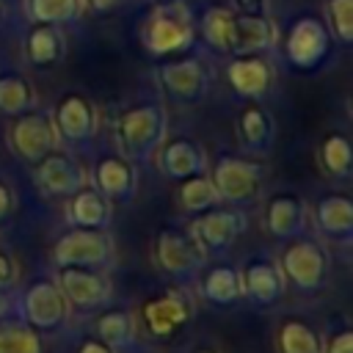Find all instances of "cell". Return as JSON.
<instances>
[{
	"label": "cell",
	"instance_id": "39",
	"mask_svg": "<svg viewBox=\"0 0 353 353\" xmlns=\"http://www.w3.org/2000/svg\"><path fill=\"white\" fill-rule=\"evenodd\" d=\"M237 14H268V0H232Z\"/></svg>",
	"mask_w": 353,
	"mask_h": 353
},
{
	"label": "cell",
	"instance_id": "19",
	"mask_svg": "<svg viewBox=\"0 0 353 353\" xmlns=\"http://www.w3.org/2000/svg\"><path fill=\"white\" fill-rule=\"evenodd\" d=\"M94 179H97V190L110 201H130L135 193V171L130 160L119 154L102 157L94 168Z\"/></svg>",
	"mask_w": 353,
	"mask_h": 353
},
{
	"label": "cell",
	"instance_id": "9",
	"mask_svg": "<svg viewBox=\"0 0 353 353\" xmlns=\"http://www.w3.org/2000/svg\"><path fill=\"white\" fill-rule=\"evenodd\" d=\"M58 290L66 303L77 309H94L102 306L110 295L108 281L94 270V268H80V265H66L61 268L58 276Z\"/></svg>",
	"mask_w": 353,
	"mask_h": 353
},
{
	"label": "cell",
	"instance_id": "41",
	"mask_svg": "<svg viewBox=\"0 0 353 353\" xmlns=\"http://www.w3.org/2000/svg\"><path fill=\"white\" fill-rule=\"evenodd\" d=\"M11 204H14V196H11V190H8V188L0 182V221H3V218L11 212Z\"/></svg>",
	"mask_w": 353,
	"mask_h": 353
},
{
	"label": "cell",
	"instance_id": "38",
	"mask_svg": "<svg viewBox=\"0 0 353 353\" xmlns=\"http://www.w3.org/2000/svg\"><path fill=\"white\" fill-rule=\"evenodd\" d=\"M325 353H353V336H350V331H339L328 342V350Z\"/></svg>",
	"mask_w": 353,
	"mask_h": 353
},
{
	"label": "cell",
	"instance_id": "24",
	"mask_svg": "<svg viewBox=\"0 0 353 353\" xmlns=\"http://www.w3.org/2000/svg\"><path fill=\"white\" fill-rule=\"evenodd\" d=\"M237 132L245 149L265 152L270 149V141H273V116L262 105H245L237 119Z\"/></svg>",
	"mask_w": 353,
	"mask_h": 353
},
{
	"label": "cell",
	"instance_id": "11",
	"mask_svg": "<svg viewBox=\"0 0 353 353\" xmlns=\"http://www.w3.org/2000/svg\"><path fill=\"white\" fill-rule=\"evenodd\" d=\"M279 30L268 14H232V55H256L276 44Z\"/></svg>",
	"mask_w": 353,
	"mask_h": 353
},
{
	"label": "cell",
	"instance_id": "5",
	"mask_svg": "<svg viewBox=\"0 0 353 353\" xmlns=\"http://www.w3.org/2000/svg\"><path fill=\"white\" fill-rule=\"evenodd\" d=\"M281 273L284 281H290L301 292H314L325 284L328 276V259L323 248L312 240H295L287 245L281 256Z\"/></svg>",
	"mask_w": 353,
	"mask_h": 353
},
{
	"label": "cell",
	"instance_id": "14",
	"mask_svg": "<svg viewBox=\"0 0 353 353\" xmlns=\"http://www.w3.org/2000/svg\"><path fill=\"white\" fill-rule=\"evenodd\" d=\"M157 259L168 273L188 276L204 262V248L199 245L196 237H190L179 229H165L157 237Z\"/></svg>",
	"mask_w": 353,
	"mask_h": 353
},
{
	"label": "cell",
	"instance_id": "25",
	"mask_svg": "<svg viewBox=\"0 0 353 353\" xmlns=\"http://www.w3.org/2000/svg\"><path fill=\"white\" fill-rule=\"evenodd\" d=\"M201 292L210 303H232L243 295V279H240V270L232 268V265H215L204 273V281H201Z\"/></svg>",
	"mask_w": 353,
	"mask_h": 353
},
{
	"label": "cell",
	"instance_id": "2",
	"mask_svg": "<svg viewBox=\"0 0 353 353\" xmlns=\"http://www.w3.org/2000/svg\"><path fill=\"white\" fill-rule=\"evenodd\" d=\"M331 30L323 17L301 14L292 19L284 36V55L295 69H317L331 50Z\"/></svg>",
	"mask_w": 353,
	"mask_h": 353
},
{
	"label": "cell",
	"instance_id": "44",
	"mask_svg": "<svg viewBox=\"0 0 353 353\" xmlns=\"http://www.w3.org/2000/svg\"><path fill=\"white\" fill-rule=\"evenodd\" d=\"M0 3H3V6H6V8H14V6H19V3H22V0H0Z\"/></svg>",
	"mask_w": 353,
	"mask_h": 353
},
{
	"label": "cell",
	"instance_id": "4",
	"mask_svg": "<svg viewBox=\"0 0 353 353\" xmlns=\"http://www.w3.org/2000/svg\"><path fill=\"white\" fill-rule=\"evenodd\" d=\"M262 176L265 168L262 163L251 160V157H234V154H223L215 168H212V185L218 199L223 201H248L256 196V190L262 188Z\"/></svg>",
	"mask_w": 353,
	"mask_h": 353
},
{
	"label": "cell",
	"instance_id": "17",
	"mask_svg": "<svg viewBox=\"0 0 353 353\" xmlns=\"http://www.w3.org/2000/svg\"><path fill=\"white\" fill-rule=\"evenodd\" d=\"M55 132H61L66 141L72 143H83L94 135L97 130V113H94V105L80 97V94H66L61 97V102L55 105Z\"/></svg>",
	"mask_w": 353,
	"mask_h": 353
},
{
	"label": "cell",
	"instance_id": "35",
	"mask_svg": "<svg viewBox=\"0 0 353 353\" xmlns=\"http://www.w3.org/2000/svg\"><path fill=\"white\" fill-rule=\"evenodd\" d=\"M325 25L334 39H353V0H325Z\"/></svg>",
	"mask_w": 353,
	"mask_h": 353
},
{
	"label": "cell",
	"instance_id": "32",
	"mask_svg": "<svg viewBox=\"0 0 353 353\" xmlns=\"http://www.w3.org/2000/svg\"><path fill=\"white\" fill-rule=\"evenodd\" d=\"M97 334H99V339H102L105 345H110V347H116V350L124 347V345H130L132 336H135L130 312H124V309H110V312L99 314V320H97Z\"/></svg>",
	"mask_w": 353,
	"mask_h": 353
},
{
	"label": "cell",
	"instance_id": "18",
	"mask_svg": "<svg viewBox=\"0 0 353 353\" xmlns=\"http://www.w3.org/2000/svg\"><path fill=\"white\" fill-rule=\"evenodd\" d=\"M245 221L232 210H204L199 221L193 223V237L207 251H221L234 243V237L243 232Z\"/></svg>",
	"mask_w": 353,
	"mask_h": 353
},
{
	"label": "cell",
	"instance_id": "40",
	"mask_svg": "<svg viewBox=\"0 0 353 353\" xmlns=\"http://www.w3.org/2000/svg\"><path fill=\"white\" fill-rule=\"evenodd\" d=\"M80 353H116V347L105 345L102 339H88V342H83Z\"/></svg>",
	"mask_w": 353,
	"mask_h": 353
},
{
	"label": "cell",
	"instance_id": "21",
	"mask_svg": "<svg viewBox=\"0 0 353 353\" xmlns=\"http://www.w3.org/2000/svg\"><path fill=\"white\" fill-rule=\"evenodd\" d=\"M160 168L171 179H179L182 182V179L204 171V152L190 138H174L160 152Z\"/></svg>",
	"mask_w": 353,
	"mask_h": 353
},
{
	"label": "cell",
	"instance_id": "6",
	"mask_svg": "<svg viewBox=\"0 0 353 353\" xmlns=\"http://www.w3.org/2000/svg\"><path fill=\"white\" fill-rule=\"evenodd\" d=\"M8 138H11V149L25 163H39L55 146V124L47 113H39L30 108V110L14 116Z\"/></svg>",
	"mask_w": 353,
	"mask_h": 353
},
{
	"label": "cell",
	"instance_id": "43",
	"mask_svg": "<svg viewBox=\"0 0 353 353\" xmlns=\"http://www.w3.org/2000/svg\"><path fill=\"white\" fill-rule=\"evenodd\" d=\"M154 6H171V3H185V0H152Z\"/></svg>",
	"mask_w": 353,
	"mask_h": 353
},
{
	"label": "cell",
	"instance_id": "22",
	"mask_svg": "<svg viewBox=\"0 0 353 353\" xmlns=\"http://www.w3.org/2000/svg\"><path fill=\"white\" fill-rule=\"evenodd\" d=\"M113 215V201L102 196L97 188H80L72 193L69 201V218L74 226L83 229H102Z\"/></svg>",
	"mask_w": 353,
	"mask_h": 353
},
{
	"label": "cell",
	"instance_id": "26",
	"mask_svg": "<svg viewBox=\"0 0 353 353\" xmlns=\"http://www.w3.org/2000/svg\"><path fill=\"white\" fill-rule=\"evenodd\" d=\"M33 105H36V91L22 74L17 72L0 74V113L3 116H19L30 110Z\"/></svg>",
	"mask_w": 353,
	"mask_h": 353
},
{
	"label": "cell",
	"instance_id": "34",
	"mask_svg": "<svg viewBox=\"0 0 353 353\" xmlns=\"http://www.w3.org/2000/svg\"><path fill=\"white\" fill-rule=\"evenodd\" d=\"M279 347H281V353H323L317 334L303 320H287L281 325Z\"/></svg>",
	"mask_w": 353,
	"mask_h": 353
},
{
	"label": "cell",
	"instance_id": "1",
	"mask_svg": "<svg viewBox=\"0 0 353 353\" xmlns=\"http://www.w3.org/2000/svg\"><path fill=\"white\" fill-rule=\"evenodd\" d=\"M193 19L185 3H171V6H154L149 19L143 22L141 39L143 47L152 55H174L182 52L193 44Z\"/></svg>",
	"mask_w": 353,
	"mask_h": 353
},
{
	"label": "cell",
	"instance_id": "23",
	"mask_svg": "<svg viewBox=\"0 0 353 353\" xmlns=\"http://www.w3.org/2000/svg\"><path fill=\"white\" fill-rule=\"evenodd\" d=\"M303 201L292 193H281V196H273L270 204H268V229L276 234V237H295L301 229H303Z\"/></svg>",
	"mask_w": 353,
	"mask_h": 353
},
{
	"label": "cell",
	"instance_id": "30",
	"mask_svg": "<svg viewBox=\"0 0 353 353\" xmlns=\"http://www.w3.org/2000/svg\"><path fill=\"white\" fill-rule=\"evenodd\" d=\"M179 201H182V207L188 212H204V210L215 207L221 199L215 193L212 179L204 176V171H201V174H193V176L182 179V185H179Z\"/></svg>",
	"mask_w": 353,
	"mask_h": 353
},
{
	"label": "cell",
	"instance_id": "7",
	"mask_svg": "<svg viewBox=\"0 0 353 353\" xmlns=\"http://www.w3.org/2000/svg\"><path fill=\"white\" fill-rule=\"evenodd\" d=\"M52 259L66 268V265H80V268H99L110 259V243L99 229H83L74 226L72 232H66L55 248H52Z\"/></svg>",
	"mask_w": 353,
	"mask_h": 353
},
{
	"label": "cell",
	"instance_id": "8",
	"mask_svg": "<svg viewBox=\"0 0 353 353\" xmlns=\"http://www.w3.org/2000/svg\"><path fill=\"white\" fill-rule=\"evenodd\" d=\"M160 83L176 102H199L207 94L210 74L201 58L185 55V58L165 61L160 66Z\"/></svg>",
	"mask_w": 353,
	"mask_h": 353
},
{
	"label": "cell",
	"instance_id": "13",
	"mask_svg": "<svg viewBox=\"0 0 353 353\" xmlns=\"http://www.w3.org/2000/svg\"><path fill=\"white\" fill-rule=\"evenodd\" d=\"M188 320H190V303L176 290H168L143 303V323L160 339L174 336L179 328H185Z\"/></svg>",
	"mask_w": 353,
	"mask_h": 353
},
{
	"label": "cell",
	"instance_id": "28",
	"mask_svg": "<svg viewBox=\"0 0 353 353\" xmlns=\"http://www.w3.org/2000/svg\"><path fill=\"white\" fill-rule=\"evenodd\" d=\"M28 14L33 22H52V25H72L83 17V0H25Z\"/></svg>",
	"mask_w": 353,
	"mask_h": 353
},
{
	"label": "cell",
	"instance_id": "45",
	"mask_svg": "<svg viewBox=\"0 0 353 353\" xmlns=\"http://www.w3.org/2000/svg\"><path fill=\"white\" fill-rule=\"evenodd\" d=\"M6 11H8V8L0 3V28H3V22H6Z\"/></svg>",
	"mask_w": 353,
	"mask_h": 353
},
{
	"label": "cell",
	"instance_id": "15",
	"mask_svg": "<svg viewBox=\"0 0 353 353\" xmlns=\"http://www.w3.org/2000/svg\"><path fill=\"white\" fill-rule=\"evenodd\" d=\"M25 58L36 66V69H52L55 63L63 61L66 55V33L63 25H52V22H33L30 30L25 33Z\"/></svg>",
	"mask_w": 353,
	"mask_h": 353
},
{
	"label": "cell",
	"instance_id": "27",
	"mask_svg": "<svg viewBox=\"0 0 353 353\" xmlns=\"http://www.w3.org/2000/svg\"><path fill=\"white\" fill-rule=\"evenodd\" d=\"M317 221L320 226L334 234V237H347L350 234V226H353V204L347 196H325L320 204H317Z\"/></svg>",
	"mask_w": 353,
	"mask_h": 353
},
{
	"label": "cell",
	"instance_id": "33",
	"mask_svg": "<svg viewBox=\"0 0 353 353\" xmlns=\"http://www.w3.org/2000/svg\"><path fill=\"white\" fill-rule=\"evenodd\" d=\"M0 353H41V339L28 323L0 320Z\"/></svg>",
	"mask_w": 353,
	"mask_h": 353
},
{
	"label": "cell",
	"instance_id": "36",
	"mask_svg": "<svg viewBox=\"0 0 353 353\" xmlns=\"http://www.w3.org/2000/svg\"><path fill=\"white\" fill-rule=\"evenodd\" d=\"M17 281V268H14V259L8 254L0 251V292H6L11 284Z\"/></svg>",
	"mask_w": 353,
	"mask_h": 353
},
{
	"label": "cell",
	"instance_id": "31",
	"mask_svg": "<svg viewBox=\"0 0 353 353\" xmlns=\"http://www.w3.org/2000/svg\"><path fill=\"white\" fill-rule=\"evenodd\" d=\"M320 160L325 165L328 174L347 179L350 176V165H353V152H350V141L339 132H331L323 138L320 143Z\"/></svg>",
	"mask_w": 353,
	"mask_h": 353
},
{
	"label": "cell",
	"instance_id": "46",
	"mask_svg": "<svg viewBox=\"0 0 353 353\" xmlns=\"http://www.w3.org/2000/svg\"><path fill=\"white\" fill-rule=\"evenodd\" d=\"M196 353H215V350H210V347H199Z\"/></svg>",
	"mask_w": 353,
	"mask_h": 353
},
{
	"label": "cell",
	"instance_id": "29",
	"mask_svg": "<svg viewBox=\"0 0 353 353\" xmlns=\"http://www.w3.org/2000/svg\"><path fill=\"white\" fill-rule=\"evenodd\" d=\"M232 14L229 8L212 6L201 17V39L218 52H229L232 47Z\"/></svg>",
	"mask_w": 353,
	"mask_h": 353
},
{
	"label": "cell",
	"instance_id": "37",
	"mask_svg": "<svg viewBox=\"0 0 353 353\" xmlns=\"http://www.w3.org/2000/svg\"><path fill=\"white\" fill-rule=\"evenodd\" d=\"M127 0H83V8L85 11H94V14H110L116 8H121Z\"/></svg>",
	"mask_w": 353,
	"mask_h": 353
},
{
	"label": "cell",
	"instance_id": "12",
	"mask_svg": "<svg viewBox=\"0 0 353 353\" xmlns=\"http://www.w3.org/2000/svg\"><path fill=\"white\" fill-rule=\"evenodd\" d=\"M229 85L245 99H262L273 85V63L256 55H234L226 66Z\"/></svg>",
	"mask_w": 353,
	"mask_h": 353
},
{
	"label": "cell",
	"instance_id": "10",
	"mask_svg": "<svg viewBox=\"0 0 353 353\" xmlns=\"http://www.w3.org/2000/svg\"><path fill=\"white\" fill-rule=\"evenodd\" d=\"M66 301L61 295V290L50 281H36L28 287L25 298H22V309L28 317V325H33L36 331H55L63 320H66Z\"/></svg>",
	"mask_w": 353,
	"mask_h": 353
},
{
	"label": "cell",
	"instance_id": "16",
	"mask_svg": "<svg viewBox=\"0 0 353 353\" xmlns=\"http://www.w3.org/2000/svg\"><path fill=\"white\" fill-rule=\"evenodd\" d=\"M36 165V182L47 196H72L83 188V171L69 154L47 152Z\"/></svg>",
	"mask_w": 353,
	"mask_h": 353
},
{
	"label": "cell",
	"instance_id": "20",
	"mask_svg": "<svg viewBox=\"0 0 353 353\" xmlns=\"http://www.w3.org/2000/svg\"><path fill=\"white\" fill-rule=\"evenodd\" d=\"M243 279V295H248L256 303H273L284 292V273L273 262H251L245 270H240Z\"/></svg>",
	"mask_w": 353,
	"mask_h": 353
},
{
	"label": "cell",
	"instance_id": "42",
	"mask_svg": "<svg viewBox=\"0 0 353 353\" xmlns=\"http://www.w3.org/2000/svg\"><path fill=\"white\" fill-rule=\"evenodd\" d=\"M6 309H8V298H6L3 292H0V320L6 317Z\"/></svg>",
	"mask_w": 353,
	"mask_h": 353
},
{
	"label": "cell",
	"instance_id": "3",
	"mask_svg": "<svg viewBox=\"0 0 353 353\" xmlns=\"http://www.w3.org/2000/svg\"><path fill=\"white\" fill-rule=\"evenodd\" d=\"M116 130L127 154L146 157L160 146L165 135V110L157 102H141L121 113Z\"/></svg>",
	"mask_w": 353,
	"mask_h": 353
}]
</instances>
